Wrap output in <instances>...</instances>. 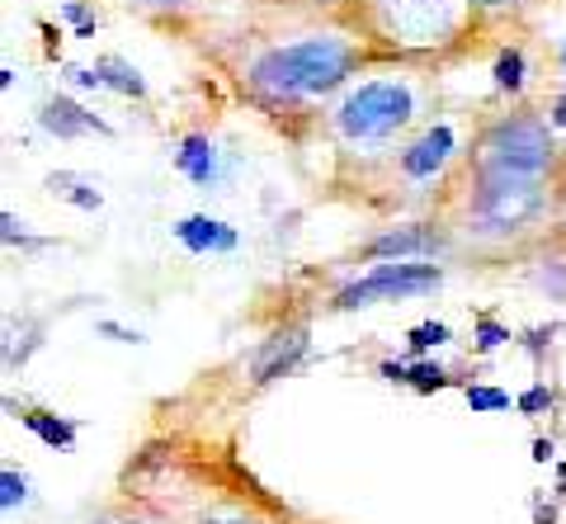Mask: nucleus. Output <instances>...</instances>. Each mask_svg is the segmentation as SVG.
Instances as JSON below:
<instances>
[{
	"mask_svg": "<svg viewBox=\"0 0 566 524\" xmlns=\"http://www.w3.org/2000/svg\"><path fill=\"white\" fill-rule=\"evenodd\" d=\"M128 6H137V10H180V6H189V0H128Z\"/></svg>",
	"mask_w": 566,
	"mask_h": 524,
	"instance_id": "nucleus-29",
	"label": "nucleus"
},
{
	"mask_svg": "<svg viewBox=\"0 0 566 524\" xmlns=\"http://www.w3.org/2000/svg\"><path fill=\"white\" fill-rule=\"evenodd\" d=\"M449 251V237L439 232L430 222H406V227H392V232L374 237L368 247L359 251L364 260H434Z\"/></svg>",
	"mask_w": 566,
	"mask_h": 524,
	"instance_id": "nucleus-7",
	"label": "nucleus"
},
{
	"mask_svg": "<svg viewBox=\"0 0 566 524\" xmlns=\"http://www.w3.org/2000/svg\"><path fill=\"white\" fill-rule=\"evenodd\" d=\"M29 501V478L24 473H14V468H6L0 473V511H14V505H24Z\"/></svg>",
	"mask_w": 566,
	"mask_h": 524,
	"instance_id": "nucleus-22",
	"label": "nucleus"
},
{
	"mask_svg": "<svg viewBox=\"0 0 566 524\" xmlns=\"http://www.w3.org/2000/svg\"><path fill=\"white\" fill-rule=\"evenodd\" d=\"M534 524H557V511H553V505H538V511H534Z\"/></svg>",
	"mask_w": 566,
	"mask_h": 524,
	"instance_id": "nucleus-33",
	"label": "nucleus"
},
{
	"mask_svg": "<svg viewBox=\"0 0 566 524\" xmlns=\"http://www.w3.org/2000/svg\"><path fill=\"white\" fill-rule=\"evenodd\" d=\"M557 331H562V326H534V331H524V349H528V359L543 364V355H547V345H553Z\"/></svg>",
	"mask_w": 566,
	"mask_h": 524,
	"instance_id": "nucleus-26",
	"label": "nucleus"
},
{
	"mask_svg": "<svg viewBox=\"0 0 566 524\" xmlns=\"http://www.w3.org/2000/svg\"><path fill=\"white\" fill-rule=\"evenodd\" d=\"M547 124H553V128H566V95L553 104V109H547Z\"/></svg>",
	"mask_w": 566,
	"mask_h": 524,
	"instance_id": "nucleus-31",
	"label": "nucleus"
},
{
	"mask_svg": "<svg viewBox=\"0 0 566 524\" xmlns=\"http://www.w3.org/2000/svg\"><path fill=\"white\" fill-rule=\"evenodd\" d=\"M62 14H66L71 24H76V39H95V14L85 10V0H66Z\"/></svg>",
	"mask_w": 566,
	"mask_h": 524,
	"instance_id": "nucleus-25",
	"label": "nucleus"
},
{
	"mask_svg": "<svg viewBox=\"0 0 566 524\" xmlns=\"http://www.w3.org/2000/svg\"><path fill=\"white\" fill-rule=\"evenodd\" d=\"M449 156H453V128L434 124L401 151V175L406 180H434V175L449 166Z\"/></svg>",
	"mask_w": 566,
	"mask_h": 524,
	"instance_id": "nucleus-10",
	"label": "nucleus"
},
{
	"mask_svg": "<svg viewBox=\"0 0 566 524\" xmlns=\"http://www.w3.org/2000/svg\"><path fill=\"white\" fill-rule=\"evenodd\" d=\"M170 161L189 185H199V189H212L218 185V175H222V151H218V143H212L208 133H185L180 143H175Z\"/></svg>",
	"mask_w": 566,
	"mask_h": 524,
	"instance_id": "nucleus-12",
	"label": "nucleus"
},
{
	"mask_svg": "<svg viewBox=\"0 0 566 524\" xmlns=\"http://www.w3.org/2000/svg\"><path fill=\"white\" fill-rule=\"evenodd\" d=\"M515 407H520L524 416H543V411H553V407H557V392L547 388V382H534L528 392L515 397Z\"/></svg>",
	"mask_w": 566,
	"mask_h": 524,
	"instance_id": "nucleus-23",
	"label": "nucleus"
},
{
	"mask_svg": "<svg viewBox=\"0 0 566 524\" xmlns=\"http://www.w3.org/2000/svg\"><path fill=\"white\" fill-rule=\"evenodd\" d=\"M95 331H99V336H109V340H118V345H142V336H137V331L118 326V322H99Z\"/></svg>",
	"mask_w": 566,
	"mask_h": 524,
	"instance_id": "nucleus-28",
	"label": "nucleus"
},
{
	"mask_svg": "<svg viewBox=\"0 0 566 524\" xmlns=\"http://www.w3.org/2000/svg\"><path fill=\"white\" fill-rule=\"evenodd\" d=\"M359 66H364V48L354 39H345V33H307V39L274 43L260 57H251L245 85L274 104H293L345 85V76H354Z\"/></svg>",
	"mask_w": 566,
	"mask_h": 524,
	"instance_id": "nucleus-1",
	"label": "nucleus"
},
{
	"mask_svg": "<svg viewBox=\"0 0 566 524\" xmlns=\"http://www.w3.org/2000/svg\"><path fill=\"white\" fill-rule=\"evenodd\" d=\"M449 369H439L434 359H406V388H416V392H439V388H449Z\"/></svg>",
	"mask_w": 566,
	"mask_h": 524,
	"instance_id": "nucleus-17",
	"label": "nucleus"
},
{
	"mask_svg": "<svg viewBox=\"0 0 566 524\" xmlns=\"http://www.w3.org/2000/svg\"><path fill=\"white\" fill-rule=\"evenodd\" d=\"M472 6H482V10H495V6H520V0H472Z\"/></svg>",
	"mask_w": 566,
	"mask_h": 524,
	"instance_id": "nucleus-34",
	"label": "nucleus"
},
{
	"mask_svg": "<svg viewBox=\"0 0 566 524\" xmlns=\"http://www.w3.org/2000/svg\"><path fill=\"white\" fill-rule=\"evenodd\" d=\"M562 76H566V48H562Z\"/></svg>",
	"mask_w": 566,
	"mask_h": 524,
	"instance_id": "nucleus-35",
	"label": "nucleus"
},
{
	"mask_svg": "<svg viewBox=\"0 0 566 524\" xmlns=\"http://www.w3.org/2000/svg\"><path fill=\"white\" fill-rule=\"evenodd\" d=\"M95 72H99V81H104V91H118V95H128V99L147 95V81H142V72H137L133 62H123V57H99Z\"/></svg>",
	"mask_w": 566,
	"mask_h": 524,
	"instance_id": "nucleus-15",
	"label": "nucleus"
},
{
	"mask_svg": "<svg viewBox=\"0 0 566 524\" xmlns=\"http://www.w3.org/2000/svg\"><path fill=\"white\" fill-rule=\"evenodd\" d=\"M449 340H453V331L444 322H420V326L406 331V349H411L416 359L430 355V349H439V345H449Z\"/></svg>",
	"mask_w": 566,
	"mask_h": 524,
	"instance_id": "nucleus-18",
	"label": "nucleus"
},
{
	"mask_svg": "<svg viewBox=\"0 0 566 524\" xmlns=\"http://www.w3.org/2000/svg\"><path fill=\"white\" fill-rule=\"evenodd\" d=\"M0 237H6V247H29V251L52 247L48 237H29V232H24V222H14V213H0Z\"/></svg>",
	"mask_w": 566,
	"mask_h": 524,
	"instance_id": "nucleus-24",
	"label": "nucleus"
},
{
	"mask_svg": "<svg viewBox=\"0 0 566 524\" xmlns=\"http://www.w3.org/2000/svg\"><path fill=\"white\" fill-rule=\"evenodd\" d=\"M39 128L52 133L57 143H71V137H85V133H99V137H109V133H114L99 114H91L81 99H71V95H52V99H43Z\"/></svg>",
	"mask_w": 566,
	"mask_h": 524,
	"instance_id": "nucleus-9",
	"label": "nucleus"
},
{
	"mask_svg": "<svg viewBox=\"0 0 566 524\" xmlns=\"http://www.w3.org/2000/svg\"><path fill=\"white\" fill-rule=\"evenodd\" d=\"M66 76H71V85H81V91H104L95 66H66Z\"/></svg>",
	"mask_w": 566,
	"mask_h": 524,
	"instance_id": "nucleus-27",
	"label": "nucleus"
},
{
	"mask_svg": "<svg viewBox=\"0 0 566 524\" xmlns=\"http://www.w3.org/2000/svg\"><path fill=\"white\" fill-rule=\"evenodd\" d=\"M48 195H52V199H62V203H71V208H81V213H95V208L104 203L99 185L91 180V175H76V170L48 175Z\"/></svg>",
	"mask_w": 566,
	"mask_h": 524,
	"instance_id": "nucleus-14",
	"label": "nucleus"
},
{
	"mask_svg": "<svg viewBox=\"0 0 566 524\" xmlns=\"http://www.w3.org/2000/svg\"><path fill=\"white\" fill-rule=\"evenodd\" d=\"M444 284V270L434 260H382L368 274H359L354 284L335 293V312H359L374 303H401V298H424Z\"/></svg>",
	"mask_w": 566,
	"mask_h": 524,
	"instance_id": "nucleus-6",
	"label": "nucleus"
},
{
	"mask_svg": "<svg viewBox=\"0 0 566 524\" xmlns=\"http://www.w3.org/2000/svg\"><path fill=\"white\" fill-rule=\"evenodd\" d=\"M128 524H142V520H128Z\"/></svg>",
	"mask_w": 566,
	"mask_h": 524,
	"instance_id": "nucleus-36",
	"label": "nucleus"
},
{
	"mask_svg": "<svg viewBox=\"0 0 566 524\" xmlns=\"http://www.w3.org/2000/svg\"><path fill=\"white\" fill-rule=\"evenodd\" d=\"M472 0H364L378 39L397 48H444L463 33Z\"/></svg>",
	"mask_w": 566,
	"mask_h": 524,
	"instance_id": "nucleus-4",
	"label": "nucleus"
},
{
	"mask_svg": "<svg viewBox=\"0 0 566 524\" xmlns=\"http://www.w3.org/2000/svg\"><path fill=\"white\" fill-rule=\"evenodd\" d=\"M175 241L189 251V255H232L237 251V227H227L222 218H208V213H189L175 222Z\"/></svg>",
	"mask_w": 566,
	"mask_h": 524,
	"instance_id": "nucleus-11",
	"label": "nucleus"
},
{
	"mask_svg": "<svg viewBox=\"0 0 566 524\" xmlns=\"http://www.w3.org/2000/svg\"><path fill=\"white\" fill-rule=\"evenodd\" d=\"M547 213V180L543 175H510V170H476V189L468 203V227L486 241H505L534 227Z\"/></svg>",
	"mask_w": 566,
	"mask_h": 524,
	"instance_id": "nucleus-2",
	"label": "nucleus"
},
{
	"mask_svg": "<svg viewBox=\"0 0 566 524\" xmlns=\"http://www.w3.org/2000/svg\"><path fill=\"white\" fill-rule=\"evenodd\" d=\"M476 170H510V175H543L557 166L553 124L538 114H505L476 137Z\"/></svg>",
	"mask_w": 566,
	"mask_h": 524,
	"instance_id": "nucleus-3",
	"label": "nucleus"
},
{
	"mask_svg": "<svg viewBox=\"0 0 566 524\" xmlns=\"http://www.w3.org/2000/svg\"><path fill=\"white\" fill-rule=\"evenodd\" d=\"M307 345H312L307 322L274 331V336L255 349V359H251V382H255V388H264V382H274V378H283V374H293L297 364H303Z\"/></svg>",
	"mask_w": 566,
	"mask_h": 524,
	"instance_id": "nucleus-8",
	"label": "nucleus"
},
{
	"mask_svg": "<svg viewBox=\"0 0 566 524\" xmlns=\"http://www.w3.org/2000/svg\"><path fill=\"white\" fill-rule=\"evenodd\" d=\"M528 279H534V289H543L553 303H566V260H543Z\"/></svg>",
	"mask_w": 566,
	"mask_h": 524,
	"instance_id": "nucleus-20",
	"label": "nucleus"
},
{
	"mask_svg": "<svg viewBox=\"0 0 566 524\" xmlns=\"http://www.w3.org/2000/svg\"><path fill=\"white\" fill-rule=\"evenodd\" d=\"M491 76H495V91L520 95L524 81H528V57H524V48H501V52H495Z\"/></svg>",
	"mask_w": 566,
	"mask_h": 524,
	"instance_id": "nucleus-16",
	"label": "nucleus"
},
{
	"mask_svg": "<svg viewBox=\"0 0 566 524\" xmlns=\"http://www.w3.org/2000/svg\"><path fill=\"white\" fill-rule=\"evenodd\" d=\"M505 340H515V331L501 326V322L491 317V312H482V317H476V326H472V345H476V355H491V349H501Z\"/></svg>",
	"mask_w": 566,
	"mask_h": 524,
	"instance_id": "nucleus-19",
	"label": "nucleus"
},
{
	"mask_svg": "<svg viewBox=\"0 0 566 524\" xmlns=\"http://www.w3.org/2000/svg\"><path fill=\"white\" fill-rule=\"evenodd\" d=\"M553 440H534V463H553Z\"/></svg>",
	"mask_w": 566,
	"mask_h": 524,
	"instance_id": "nucleus-32",
	"label": "nucleus"
},
{
	"mask_svg": "<svg viewBox=\"0 0 566 524\" xmlns=\"http://www.w3.org/2000/svg\"><path fill=\"white\" fill-rule=\"evenodd\" d=\"M199 524H260V520H251V515H227L222 511V515H203Z\"/></svg>",
	"mask_w": 566,
	"mask_h": 524,
	"instance_id": "nucleus-30",
	"label": "nucleus"
},
{
	"mask_svg": "<svg viewBox=\"0 0 566 524\" xmlns=\"http://www.w3.org/2000/svg\"><path fill=\"white\" fill-rule=\"evenodd\" d=\"M468 407L476 416H486V411H510L515 401H510V392H501V388H482V382H472V388H468Z\"/></svg>",
	"mask_w": 566,
	"mask_h": 524,
	"instance_id": "nucleus-21",
	"label": "nucleus"
},
{
	"mask_svg": "<svg viewBox=\"0 0 566 524\" xmlns=\"http://www.w3.org/2000/svg\"><path fill=\"white\" fill-rule=\"evenodd\" d=\"M416 118V95L406 81H368L335 109V133L345 143H382Z\"/></svg>",
	"mask_w": 566,
	"mask_h": 524,
	"instance_id": "nucleus-5",
	"label": "nucleus"
},
{
	"mask_svg": "<svg viewBox=\"0 0 566 524\" xmlns=\"http://www.w3.org/2000/svg\"><path fill=\"white\" fill-rule=\"evenodd\" d=\"M20 426L29 434H39L48 449H76V434H81V421H71V416H57V411H39V407H20Z\"/></svg>",
	"mask_w": 566,
	"mask_h": 524,
	"instance_id": "nucleus-13",
	"label": "nucleus"
}]
</instances>
